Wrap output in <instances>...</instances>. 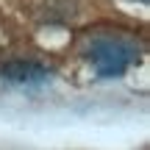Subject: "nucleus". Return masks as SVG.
<instances>
[{
  "mask_svg": "<svg viewBox=\"0 0 150 150\" xmlns=\"http://www.w3.org/2000/svg\"><path fill=\"white\" fill-rule=\"evenodd\" d=\"M86 59L100 78H122L134 64H139V47L120 36H100L89 45Z\"/></svg>",
  "mask_w": 150,
  "mask_h": 150,
  "instance_id": "obj_1",
  "label": "nucleus"
},
{
  "mask_svg": "<svg viewBox=\"0 0 150 150\" xmlns=\"http://www.w3.org/2000/svg\"><path fill=\"white\" fill-rule=\"evenodd\" d=\"M0 81H8V83H17V86H39L50 81V70L42 67L39 61L14 59V61L0 64Z\"/></svg>",
  "mask_w": 150,
  "mask_h": 150,
  "instance_id": "obj_2",
  "label": "nucleus"
}]
</instances>
